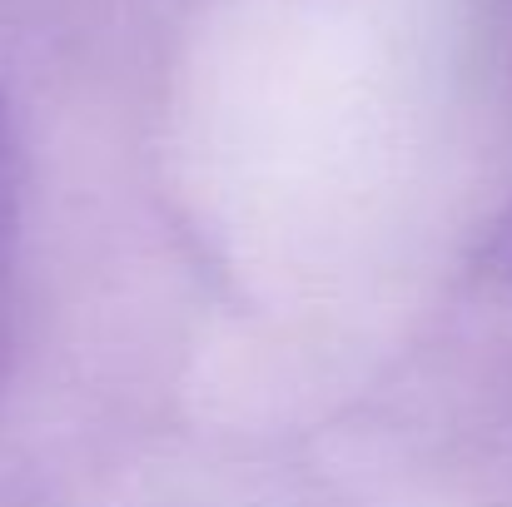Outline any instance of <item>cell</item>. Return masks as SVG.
<instances>
[{"instance_id": "obj_1", "label": "cell", "mask_w": 512, "mask_h": 507, "mask_svg": "<svg viewBox=\"0 0 512 507\" xmlns=\"http://www.w3.org/2000/svg\"><path fill=\"white\" fill-rule=\"evenodd\" d=\"M15 324H20V150L0 95V378L15 353Z\"/></svg>"}]
</instances>
